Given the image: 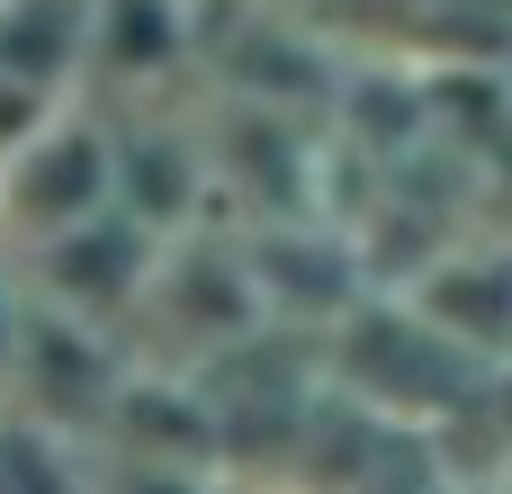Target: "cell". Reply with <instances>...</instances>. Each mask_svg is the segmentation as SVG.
<instances>
[{
  "label": "cell",
  "mask_w": 512,
  "mask_h": 494,
  "mask_svg": "<svg viewBox=\"0 0 512 494\" xmlns=\"http://www.w3.org/2000/svg\"><path fill=\"white\" fill-rule=\"evenodd\" d=\"M117 387H126L117 324H90V315H63V306H36V297H27L18 351H9V369H0V405H18V414L63 423L72 441H90Z\"/></svg>",
  "instance_id": "1"
},
{
  "label": "cell",
  "mask_w": 512,
  "mask_h": 494,
  "mask_svg": "<svg viewBox=\"0 0 512 494\" xmlns=\"http://www.w3.org/2000/svg\"><path fill=\"white\" fill-rule=\"evenodd\" d=\"M117 198V162H108V117L99 108H63L0 153V234L9 243H36V234H63L81 216H99Z\"/></svg>",
  "instance_id": "2"
},
{
  "label": "cell",
  "mask_w": 512,
  "mask_h": 494,
  "mask_svg": "<svg viewBox=\"0 0 512 494\" xmlns=\"http://www.w3.org/2000/svg\"><path fill=\"white\" fill-rule=\"evenodd\" d=\"M18 252H27V297L36 306H63V315H90V324H135L144 279L162 261V234L108 198L99 216H81L63 234H36Z\"/></svg>",
  "instance_id": "3"
},
{
  "label": "cell",
  "mask_w": 512,
  "mask_h": 494,
  "mask_svg": "<svg viewBox=\"0 0 512 494\" xmlns=\"http://www.w3.org/2000/svg\"><path fill=\"white\" fill-rule=\"evenodd\" d=\"M198 63V0H90L81 81L117 99H153Z\"/></svg>",
  "instance_id": "4"
},
{
  "label": "cell",
  "mask_w": 512,
  "mask_h": 494,
  "mask_svg": "<svg viewBox=\"0 0 512 494\" xmlns=\"http://www.w3.org/2000/svg\"><path fill=\"white\" fill-rule=\"evenodd\" d=\"M108 162H117V207L144 216L153 234H180L207 216L216 198V162H207V126H171V117H108Z\"/></svg>",
  "instance_id": "5"
},
{
  "label": "cell",
  "mask_w": 512,
  "mask_h": 494,
  "mask_svg": "<svg viewBox=\"0 0 512 494\" xmlns=\"http://www.w3.org/2000/svg\"><path fill=\"white\" fill-rule=\"evenodd\" d=\"M459 351H477L486 369L512 360V252H432V270L405 288Z\"/></svg>",
  "instance_id": "6"
},
{
  "label": "cell",
  "mask_w": 512,
  "mask_h": 494,
  "mask_svg": "<svg viewBox=\"0 0 512 494\" xmlns=\"http://www.w3.org/2000/svg\"><path fill=\"white\" fill-rule=\"evenodd\" d=\"M81 27H90V0H0V72L63 99L81 81Z\"/></svg>",
  "instance_id": "7"
},
{
  "label": "cell",
  "mask_w": 512,
  "mask_h": 494,
  "mask_svg": "<svg viewBox=\"0 0 512 494\" xmlns=\"http://www.w3.org/2000/svg\"><path fill=\"white\" fill-rule=\"evenodd\" d=\"M45 117H54V90H36V81L0 72V153H9V144H27Z\"/></svg>",
  "instance_id": "8"
},
{
  "label": "cell",
  "mask_w": 512,
  "mask_h": 494,
  "mask_svg": "<svg viewBox=\"0 0 512 494\" xmlns=\"http://www.w3.org/2000/svg\"><path fill=\"white\" fill-rule=\"evenodd\" d=\"M18 315H27V288H9V270H0V369L18 351Z\"/></svg>",
  "instance_id": "9"
},
{
  "label": "cell",
  "mask_w": 512,
  "mask_h": 494,
  "mask_svg": "<svg viewBox=\"0 0 512 494\" xmlns=\"http://www.w3.org/2000/svg\"><path fill=\"white\" fill-rule=\"evenodd\" d=\"M279 9H315V0H279Z\"/></svg>",
  "instance_id": "10"
}]
</instances>
